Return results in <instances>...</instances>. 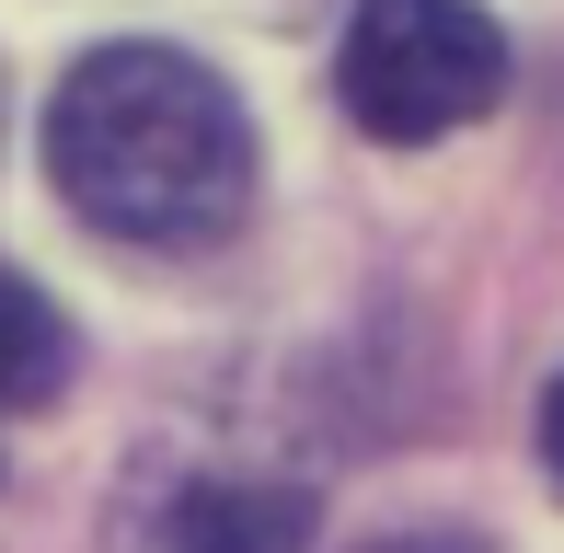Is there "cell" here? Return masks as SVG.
Segmentation results:
<instances>
[{
  "mask_svg": "<svg viewBox=\"0 0 564 553\" xmlns=\"http://www.w3.org/2000/svg\"><path fill=\"white\" fill-rule=\"evenodd\" d=\"M46 173L93 231L185 254L253 208V116L185 46H93L46 93Z\"/></svg>",
  "mask_w": 564,
  "mask_h": 553,
  "instance_id": "6da1fadb",
  "label": "cell"
},
{
  "mask_svg": "<svg viewBox=\"0 0 564 553\" xmlns=\"http://www.w3.org/2000/svg\"><path fill=\"white\" fill-rule=\"evenodd\" d=\"M335 93L369 139L426 150L507 93V35L473 0H357V23L335 46Z\"/></svg>",
  "mask_w": 564,
  "mask_h": 553,
  "instance_id": "7a4b0ae2",
  "label": "cell"
},
{
  "mask_svg": "<svg viewBox=\"0 0 564 553\" xmlns=\"http://www.w3.org/2000/svg\"><path fill=\"white\" fill-rule=\"evenodd\" d=\"M162 553H312V485H289V473H196L162 508Z\"/></svg>",
  "mask_w": 564,
  "mask_h": 553,
  "instance_id": "3957f363",
  "label": "cell"
},
{
  "mask_svg": "<svg viewBox=\"0 0 564 553\" xmlns=\"http://www.w3.org/2000/svg\"><path fill=\"white\" fill-rule=\"evenodd\" d=\"M58 392H69V323L35 276L0 265V415H35Z\"/></svg>",
  "mask_w": 564,
  "mask_h": 553,
  "instance_id": "277c9868",
  "label": "cell"
},
{
  "mask_svg": "<svg viewBox=\"0 0 564 553\" xmlns=\"http://www.w3.org/2000/svg\"><path fill=\"white\" fill-rule=\"evenodd\" d=\"M369 553H484V542H460V531H403V542H369Z\"/></svg>",
  "mask_w": 564,
  "mask_h": 553,
  "instance_id": "5b68a950",
  "label": "cell"
},
{
  "mask_svg": "<svg viewBox=\"0 0 564 553\" xmlns=\"http://www.w3.org/2000/svg\"><path fill=\"white\" fill-rule=\"evenodd\" d=\"M542 462H553V485H564V381H553V404H542Z\"/></svg>",
  "mask_w": 564,
  "mask_h": 553,
  "instance_id": "8992f818",
  "label": "cell"
},
{
  "mask_svg": "<svg viewBox=\"0 0 564 553\" xmlns=\"http://www.w3.org/2000/svg\"><path fill=\"white\" fill-rule=\"evenodd\" d=\"M0 139H12V82H0Z\"/></svg>",
  "mask_w": 564,
  "mask_h": 553,
  "instance_id": "52a82bcc",
  "label": "cell"
}]
</instances>
